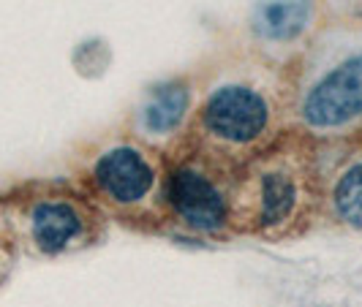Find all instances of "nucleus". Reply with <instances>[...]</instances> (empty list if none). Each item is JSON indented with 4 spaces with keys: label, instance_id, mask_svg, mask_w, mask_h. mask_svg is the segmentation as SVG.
<instances>
[{
    "label": "nucleus",
    "instance_id": "f257e3e1",
    "mask_svg": "<svg viewBox=\"0 0 362 307\" xmlns=\"http://www.w3.org/2000/svg\"><path fill=\"white\" fill-rule=\"evenodd\" d=\"M322 215V145L310 136L289 128L237 166L232 234L286 242L308 234Z\"/></svg>",
    "mask_w": 362,
    "mask_h": 307
},
{
    "label": "nucleus",
    "instance_id": "f03ea898",
    "mask_svg": "<svg viewBox=\"0 0 362 307\" xmlns=\"http://www.w3.org/2000/svg\"><path fill=\"white\" fill-rule=\"evenodd\" d=\"M289 128L322 147L362 139V19L319 28L286 68Z\"/></svg>",
    "mask_w": 362,
    "mask_h": 307
},
{
    "label": "nucleus",
    "instance_id": "7ed1b4c3",
    "mask_svg": "<svg viewBox=\"0 0 362 307\" xmlns=\"http://www.w3.org/2000/svg\"><path fill=\"white\" fill-rule=\"evenodd\" d=\"M289 131L286 68L235 66L204 90L180 139L226 166H243Z\"/></svg>",
    "mask_w": 362,
    "mask_h": 307
},
{
    "label": "nucleus",
    "instance_id": "20e7f679",
    "mask_svg": "<svg viewBox=\"0 0 362 307\" xmlns=\"http://www.w3.org/2000/svg\"><path fill=\"white\" fill-rule=\"evenodd\" d=\"M166 152L136 136H117L93 150L79 188L101 210L142 231L172 229L166 204Z\"/></svg>",
    "mask_w": 362,
    "mask_h": 307
},
{
    "label": "nucleus",
    "instance_id": "39448f33",
    "mask_svg": "<svg viewBox=\"0 0 362 307\" xmlns=\"http://www.w3.org/2000/svg\"><path fill=\"white\" fill-rule=\"evenodd\" d=\"M6 226L14 242L41 258L76 253L104 239L107 217L82 188L69 182H38L6 201Z\"/></svg>",
    "mask_w": 362,
    "mask_h": 307
},
{
    "label": "nucleus",
    "instance_id": "423d86ee",
    "mask_svg": "<svg viewBox=\"0 0 362 307\" xmlns=\"http://www.w3.org/2000/svg\"><path fill=\"white\" fill-rule=\"evenodd\" d=\"M169 177L166 204L169 223L199 236H229L232 217V166L210 158L188 142H177L166 150Z\"/></svg>",
    "mask_w": 362,
    "mask_h": 307
},
{
    "label": "nucleus",
    "instance_id": "0eeeda50",
    "mask_svg": "<svg viewBox=\"0 0 362 307\" xmlns=\"http://www.w3.org/2000/svg\"><path fill=\"white\" fill-rule=\"evenodd\" d=\"M191 104L194 92L188 82H166L153 88L142 109L136 112V139L166 152L185 133L191 120Z\"/></svg>",
    "mask_w": 362,
    "mask_h": 307
},
{
    "label": "nucleus",
    "instance_id": "6e6552de",
    "mask_svg": "<svg viewBox=\"0 0 362 307\" xmlns=\"http://www.w3.org/2000/svg\"><path fill=\"white\" fill-rule=\"evenodd\" d=\"M325 215L349 231L362 234V139L344 145V152L322 166Z\"/></svg>",
    "mask_w": 362,
    "mask_h": 307
},
{
    "label": "nucleus",
    "instance_id": "1a4fd4ad",
    "mask_svg": "<svg viewBox=\"0 0 362 307\" xmlns=\"http://www.w3.org/2000/svg\"><path fill=\"white\" fill-rule=\"evenodd\" d=\"M313 6L308 0H272L254 14V30L270 44H289L310 28Z\"/></svg>",
    "mask_w": 362,
    "mask_h": 307
},
{
    "label": "nucleus",
    "instance_id": "9d476101",
    "mask_svg": "<svg viewBox=\"0 0 362 307\" xmlns=\"http://www.w3.org/2000/svg\"><path fill=\"white\" fill-rule=\"evenodd\" d=\"M14 245V239L8 234V226H6V220L0 217V270L6 267V258H8V248Z\"/></svg>",
    "mask_w": 362,
    "mask_h": 307
}]
</instances>
